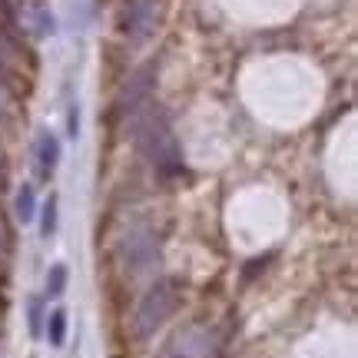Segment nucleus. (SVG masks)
I'll list each match as a JSON object with an SVG mask.
<instances>
[{"label": "nucleus", "instance_id": "f257e3e1", "mask_svg": "<svg viewBox=\"0 0 358 358\" xmlns=\"http://www.w3.org/2000/svg\"><path fill=\"white\" fill-rule=\"evenodd\" d=\"M179 302H182V285H179L176 279H159L150 292L143 295L140 308H136V315H133V332L140 335V338L153 335L179 308Z\"/></svg>", "mask_w": 358, "mask_h": 358}, {"label": "nucleus", "instance_id": "f03ea898", "mask_svg": "<svg viewBox=\"0 0 358 358\" xmlns=\"http://www.w3.org/2000/svg\"><path fill=\"white\" fill-rule=\"evenodd\" d=\"M143 150L146 156L153 159V166L163 173V176H176L182 163H179V150H176V140L173 133L166 129L163 120H150L146 129H143Z\"/></svg>", "mask_w": 358, "mask_h": 358}, {"label": "nucleus", "instance_id": "7ed1b4c3", "mask_svg": "<svg viewBox=\"0 0 358 358\" xmlns=\"http://www.w3.org/2000/svg\"><path fill=\"white\" fill-rule=\"evenodd\" d=\"M213 352H216V332H209L203 325H189L169 338L159 358H213Z\"/></svg>", "mask_w": 358, "mask_h": 358}, {"label": "nucleus", "instance_id": "20e7f679", "mask_svg": "<svg viewBox=\"0 0 358 358\" xmlns=\"http://www.w3.org/2000/svg\"><path fill=\"white\" fill-rule=\"evenodd\" d=\"M57 159H60V143L50 133H40L37 140V173L40 179H50V173L57 169Z\"/></svg>", "mask_w": 358, "mask_h": 358}, {"label": "nucleus", "instance_id": "39448f33", "mask_svg": "<svg viewBox=\"0 0 358 358\" xmlns=\"http://www.w3.org/2000/svg\"><path fill=\"white\" fill-rule=\"evenodd\" d=\"M47 338L53 348H60L66 342V308H53L47 319Z\"/></svg>", "mask_w": 358, "mask_h": 358}, {"label": "nucleus", "instance_id": "423d86ee", "mask_svg": "<svg viewBox=\"0 0 358 358\" xmlns=\"http://www.w3.org/2000/svg\"><path fill=\"white\" fill-rule=\"evenodd\" d=\"M64 289H66V266L64 262H53L50 266V275H47V295H64Z\"/></svg>", "mask_w": 358, "mask_h": 358}, {"label": "nucleus", "instance_id": "0eeeda50", "mask_svg": "<svg viewBox=\"0 0 358 358\" xmlns=\"http://www.w3.org/2000/svg\"><path fill=\"white\" fill-rule=\"evenodd\" d=\"M34 186H20V192H17V216H20V222H30L34 219Z\"/></svg>", "mask_w": 358, "mask_h": 358}, {"label": "nucleus", "instance_id": "6e6552de", "mask_svg": "<svg viewBox=\"0 0 358 358\" xmlns=\"http://www.w3.org/2000/svg\"><path fill=\"white\" fill-rule=\"evenodd\" d=\"M43 239H50L53 232H57V196H50L47 199V206H43Z\"/></svg>", "mask_w": 358, "mask_h": 358}, {"label": "nucleus", "instance_id": "1a4fd4ad", "mask_svg": "<svg viewBox=\"0 0 358 358\" xmlns=\"http://www.w3.org/2000/svg\"><path fill=\"white\" fill-rule=\"evenodd\" d=\"M40 315H43V312H40V299H34V302H30V332L34 335H40Z\"/></svg>", "mask_w": 358, "mask_h": 358}]
</instances>
